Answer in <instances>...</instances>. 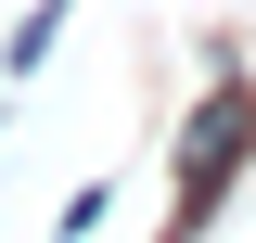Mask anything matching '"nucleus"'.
Listing matches in <instances>:
<instances>
[{"instance_id": "obj_1", "label": "nucleus", "mask_w": 256, "mask_h": 243, "mask_svg": "<svg viewBox=\"0 0 256 243\" xmlns=\"http://www.w3.org/2000/svg\"><path fill=\"white\" fill-rule=\"evenodd\" d=\"M244 154H256V90H244V77H218V90L192 102V128H180V230H166V243L205 230V192H230Z\"/></svg>"}, {"instance_id": "obj_2", "label": "nucleus", "mask_w": 256, "mask_h": 243, "mask_svg": "<svg viewBox=\"0 0 256 243\" xmlns=\"http://www.w3.org/2000/svg\"><path fill=\"white\" fill-rule=\"evenodd\" d=\"M52 38H64V0H38L26 26H13V52H0V64H13V77H26V64H38V52H52Z\"/></svg>"}]
</instances>
